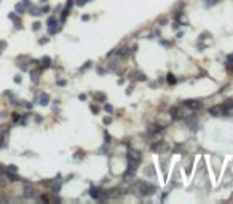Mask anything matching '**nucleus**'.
<instances>
[{
	"label": "nucleus",
	"instance_id": "obj_1",
	"mask_svg": "<svg viewBox=\"0 0 233 204\" xmlns=\"http://www.w3.org/2000/svg\"><path fill=\"white\" fill-rule=\"evenodd\" d=\"M136 190L139 191V195H142V196H150L157 191V186L152 185V183H147V182H137Z\"/></svg>",
	"mask_w": 233,
	"mask_h": 204
},
{
	"label": "nucleus",
	"instance_id": "obj_7",
	"mask_svg": "<svg viewBox=\"0 0 233 204\" xmlns=\"http://www.w3.org/2000/svg\"><path fill=\"white\" fill-rule=\"evenodd\" d=\"M94 99L99 100V102H104L107 97H105V94H104V93H94Z\"/></svg>",
	"mask_w": 233,
	"mask_h": 204
},
{
	"label": "nucleus",
	"instance_id": "obj_20",
	"mask_svg": "<svg viewBox=\"0 0 233 204\" xmlns=\"http://www.w3.org/2000/svg\"><path fill=\"white\" fill-rule=\"evenodd\" d=\"M34 29H35V30L40 29V22H35V24H34Z\"/></svg>",
	"mask_w": 233,
	"mask_h": 204
},
{
	"label": "nucleus",
	"instance_id": "obj_19",
	"mask_svg": "<svg viewBox=\"0 0 233 204\" xmlns=\"http://www.w3.org/2000/svg\"><path fill=\"white\" fill-rule=\"evenodd\" d=\"M91 112H94V113H97V112H99V109H97V107H96V105H91Z\"/></svg>",
	"mask_w": 233,
	"mask_h": 204
},
{
	"label": "nucleus",
	"instance_id": "obj_2",
	"mask_svg": "<svg viewBox=\"0 0 233 204\" xmlns=\"http://www.w3.org/2000/svg\"><path fill=\"white\" fill-rule=\"evenodd\" d=\"M142 160L141 153L139 151H129L128 155V163H129V171H136L137 166H139V163Z\"/></svg>",
	"mask_w": 233,
	"mask_h": 204
},
{
	"label": "nucleus",
	"instance_id": "obj_17",
	"mask_svg": "<svg viewBox=\"0 0 233 204\" xmlns=\"http://www.w3.org/2000/svg\"><path fill=\"white\" fill-rule=\"evenodd\" d=\"M214 3H217V0H206V5H208V7H212Z\"/></svg>",
	"mask_w": 233,
	"mask_h": 204
},
{
	"label": "nucleus",
	"instance_id": "obj_15",
	"mask_svg": "<svg viewBox=\"0 0 233 204\" xmlns=\"http://www.w3.org/2000/svg\"><path fill=\"white\" fill-rule=\"evenodd\" d=\"M27 198L29 196H34V190H32V186H26V193H24Z\"/></svg>",
	"mask_w": 233,
	"mask_h": 204
},
{
	"label": "nucleus",
	"instance_id": "obj_13",
	"mask_svg": "<svg viewBox=\"0 0 233 204\" xmlns=\"http://www.w3.org/2000/svg\"><path fill=\"white\" fill-rule=\"evenodd\" d=\"M233 107V99H230V100H227V104H224V110L225 112H228L230 109Z\"/></svg>",
	"mask_w": 233,
	"mask_h": 204
},
{
	"label": "nucleus",
	"instance_id": "obj_9",
	"mask_svg": "<svg viewBox=\"0 0 233 204\" xmlns=\"http://www.w3.org/2000/svg\"><path fill=\"white\" fill-rule=\"evenodd\" d=\"M166 81H168L169 84H174L176 83V77L173 75V73H168V75H166Z\"/></svg>",
	"mask_w": 233,
	"mask_h": 204
},
{
	"label": "nucleus",
	"instance_id": "obj_5",
	"mask_svg": "<svg viewBox=\"0 0 233 204\" xmlns=\"http://www.w3.org/2000/svg\"><path fill=\"white\" fill-rule=\"evenodd\" d=\"M152 150H153L155 153H161V151H166V150H168V145H166L164 142H157V144L152 145Z\"/></svg>",
	"mask_w": 233,
	"mask_h": 204
},
{
	"label": "nucleus",
	"instance_id": "obj_4",
	"mask_svg": "<svg viewBox=\"0 0 233 204\" xmlns=\"http://www.w3.org/2000/svg\"><path fill=\"white\" fill-rule=\"evenodd\" d=\"M209 113L212 116H220V115H224L225 110H224V105H214V107H211L209 109Z\"/></svg>",
	"mask_w": 233,
	"mask_h": 204
},
{
	"label": "nucleus",
	"instance_id": "obj_8",
	"mask_svg": "<svg viewBox=\"0 0 233 204\" xmlns=\"http://www.w3.org/2000/svg\"><path fill=\"white\" fill-rule=\"evenodd\" d=\"M38 102H40L42 105H46V104H48V94H40V97H38Z\"/></svg>",
	"mask_w": 233,
	"mask_h": 204
},
{
	"label": "nucleus",
	"instance_id": "obj_6",
	"mask_svg": "<svg viewBox=\"0 0 233 204\" xmlns=\"http://www.w3.org/2000/svg\"><path fill=\"white\" fill-rule=\"evenodd\" d=\"M48 26H49V32H51V33H54V32L58 30V27H54V26H58V22H56V19H54V18H49L48 19Z\"/></svg>",
	"mask_w": 233,
	"mask_h": 204
},
{
	"label": "nucleus",
	"instance_id": "obj_12",
	"mask_svg": "<svg viewBox=\"0 0 233 204\" xmlns=\"http://www.w3.org/2000/svg\"><path fill=\"white\" fill-rule=\"evenodd\" d=\"M49 64H51V59L45 56V58L42 59V67H49Z\"/></svg>",
	"mask_w": 233,
	"mask_h": 204
},
{
	"label": "nucleus",
	"instance_id": "obj_14",
	"mask_svg": "<svg viewBox=\"0 0 233 204\" xmlns=\"http://www.w3.org/2000/svg\"><path fill=\"white\" fill-rule=\"evenodd\" d=\"M155 174V169H153V166H148L145 171H144V175H153Z\"/></svg>",
	"mask_w": 233,
	"mask_h": 204
},
{
	"label": "nucleus",
	"instance_id": "obj_16",
	"mask_svg": "<svg viewBox=\"0 0 233 204\" xmlns=\"http://www.w3.org/2000/svg\"><path fill=\"white\" fill-rule=\"evenodd\" d=\"M171 115H173L174 118H177V116H179V109H176V107H173V109H171Z\"/></svg>",
	"mask_w": 233,
	"mask_h": 204
},
{
	"label": "nucleus",
	"instance_id": "obj_3",
	"mask_svg": "<svg viewBox=\"0 0 233 204\" xmlns=\"http://www.w3.org/2000/svg\"><path fill=\"white\" fill-rule=\"evenodd\" d=\"M184 104L188 107V109H192V110H198V109H201V107H203V102L198 100V99H188V100L184 102Z\"/></svg>",
	"mask_w": 233,
	"mask_h": 204
},
{
	"label": "nucleus",
	"instance_id": "obj_10",
	"mask_svg": "<svg viewBox=\"0 0 233 204\" xmlns=\"http://www.w3.org/2000/svg\"><path fill=\"white\" fill-rule=\"evenodd\" d=\"M90 195L94 198V199H99V190L97 188H91L90 190Z\"/></svg>",
	"mask_w": 233,
	"mask_h": 204
},
{
	"label": "nucleus",
	"instance_id": "obj_18",
	"mask_svg": "<svg viewBox=\"0 0 233 204\" xmlns=\"http://www.w3.org/2000/svg\"><path fill=\"white\" fill-rule=\"evenodd\" d=\"M105 110H107V112H113V107L109 105V104H105Z\"/></svg>",
	"mask_w": 233,
	"mask_h": 204
},
{
	"label": "nucleus",
	"instance_id": "obj_11",
	"mask_svg": "<svg viewBox=\"0 0 233 204\" xmlns=\"http://www.w3.org/2000/svg\"><path fill=\"white\" fill-rule=\"evenodd\" d=\"M161 126H160V124H153V126H150V132L153 134V132H160V131H161Z\"/></svg>",
	"mask_w": 233,
	"mask_h": 204
}]
</instances>
